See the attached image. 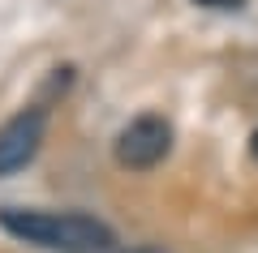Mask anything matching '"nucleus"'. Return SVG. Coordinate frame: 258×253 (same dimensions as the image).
Returning a JSON list of instances; mask_svg holds the SVG:
<instances>
[{"label": "nucleus", "instance_id": "3", "mask_svg": "<svg viewBox=\"0 0 258 253\" xmlns=\"http://www.w3.org/2000/svg\"><path fill=\"white\" fill-rule=\"evenodd\" d=\"M43 137H47V112L43 108H22L13 120H5L0 125V176L22 172L39 154Z\"/></svg>", "mask_w": 258, "mask_h": 253}, {"label": "nucleus", "instance_id": "5", "mask_svg": "<svg viewBox=\"0 0 258 253\" xmlns=\"http://www.w3.org/2000/svg\"><path fill=\"white\" fill-rule=\"evenodd\" d=\"M249 154L258 159V129H254V137H249Z\"/></svg>", "mask_w": 258, "mask_h": 253}, {"label": "nucleus", "instance_id": "4", "mask_svg": "<svg viewBox=\"0 0 258 253\" xmlns=\"http://www.w3.org/2000/svg\"><path fill=\"white\" fill-rule=\"evenodd\" d=\"M194 5H203V9H241L245 0H194Z\"/></svg>", "mask_w": 258, "mask_h": 253}, {"label": "nucleus", "instance_id": "2", "mask_svg": "<svg viewBox=\"0 0 258 253\" xmlns=\"http://www.w3.org/2000/svg\"><path fill=\"white\" fill-rule=\"evenodd\" d=\"M172 150V125L164 116H138L129 120L116 137V163L120 167H134V172H147L155 167L164 154Z\"/></svg>", "mask_w": 258, "mask_h": 253}, {"label": "nucleus", "instance_id": "1", "mask_svg": "<svg viewBox=\"0 0 258 253\" xmlns=\"http://www.w3.org/2000/svg\"><path fill=\"white\" fill-rule=\"evenodd\" d=\"M0 227L26 244H39V249H64V253H112L116 249L112 227L99 223L95 215H56V210L5 206Z\"/></svg>", "mask_w": 258, "mask_h": 253}]
</instances>
